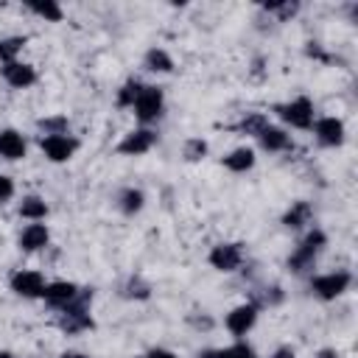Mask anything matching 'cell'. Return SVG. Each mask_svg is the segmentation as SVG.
Segmentation results:
<instances>
[{"mask_svg": "<svg viewBox=\"0 0 358 358\" xmlns=\"http://www.w3.org/2000/svg\"><path fill=\"white\" fill-rule=\"evenodd\" d=\"M90 305H92V288H81L78 296L67 308L59 310V319H56L59 330L64 336H78V333L92 330L95 327V319L90 313Z\"/></svg>", "mask_w": 358, "mask_h": 358, "instance_id": "obj_1", "label": "cell"}, {"mask_svg": "<svg viewBox=\"0 0 358 358\" xmlns=\"http://www.w3.org/2000/svg\"><path fill=\"white\" fill-rule=\"evenodd\" d=\"M324 246H327V235H324V229L313 227V229L299 241V246L288 255V260H285L288 271H291V274H308V271H313L316 257L322 255Z\"/></svg>", "mask_w": 358, "mask_h": 358, "instance_id": "obj_2", "label": "cell"}, {"mask_svg": "<svg viewBox=\"0 0 358 358\" xmlns=\"http://www.w3.org/2000/svg\"><path fill=\"white\" fill-rule=\"evenodd\" d=\"M131 109H134V117L143 126H151L154 120H159L162 117V109H165V92H162V87L143 84V90H140V95H137V101H134Z\"/></svg>", "mask_w": 358, "mask_h": 358, "instance_id": "obj_3", "label": "cell"}, {"mask_svg": "<svg viewBox=\"0 0 358 358\" xmlns=\"http://www.w3.org/2000/svg\"><path fill=\"white\" fill-rule=\"evenodd\" d=\"M352 285V274L350 271H327V274H319V277H310L308 288L313 296L330 302V299H338L347 288Z\"/></svg>", "mask_w": 358, "mask_h": 358, "instance_id": "obj_4", "label": "cell"}, {"mask_svg": "<svg viewBox=\"0 0 358 358\" xmlns=\"http://www.w3.org/2000/svg\"><path fill=\"white\" fill-rule=\"evenodd\" d=\"M274 112L280 115L282 123H288L291 129H310L313 126V101L308 95H299L294 101L277 103Z\"/></svg>", "mask_w": 358, "mask_h": 358, "instance_id": "obj_5", "label": "cell"}, {"mask_svg": "<svg viewBox=\"0 0 358 358\" xmlns=\"http://www.w3.org/2000/svg\"><path fill=\"white\" fill-rule=\"evenodd\" d=\"M246 260V252H243V243H215L207 255V263L215 268V271H224V274H232L243 266Z\"/></svg>", "mask_w": 358, "mask_h": 358, "instance_id": "obj_6", "label": "cell"}, {"mask_svg": "<svg viewBox=\"0 0 358 358\" xmlns=\"http://www.w3.org/2000/svg\"><path fill=\"white\" fill-rule=\"evenodd\" d=\"M157 140H159V134L151 129V126H140V129H134V131H129L120 143H117V154L120 157H143V154H148L154 145H157Z\"/></svg>", "mask_w": 358, "mask_h": 358, "instance_id": "obj_7", "label": "cell"}, {"mask_svg": "<svg viewBox=\"0 0 358 358\" xmlns=\"http://www.w3.org/2000/svg\"><path fill=\"white\" fill-rule=\"evenodd\" d=\"M8 285H11V291H14L17 296H22V299H42V291H45V285H48V282H45L42 271L20 268V271H14V274H11Z\"/></svg>", "mask_w": 358, "mask_h": 358, "instance_id": "obj_8", "label": "cell"}, {"mask_svg": "<svg viewBox=\"0 0 358 358\" xmlns=\"http://www.w3.org/2000/svg\"><path fill=\"white\" fill-rule=\"evenodd\" d=\"M39 148L50 162H67L78 151V140L73 134H50V137H39Z\"/></svg>", "mask_w": 358, "mask_h": 358, "instance_id": "obj_9", "label": "cell"}, {"mask_svg": "<svg viewBox=\"0 0 358 358\" xmlns=\"http://www.w3.org/2000/svg\"><path fill=\"white\" fill-rule=\"evenodd\" d=\"M257 313H260V308L257 305H252V302H243V305H238V308H232L229 313H227V319H224V327L241 341L252 327H255V322H257Z\"/></svg>", "mask_w": 358, "mask_h": 358, "instance_id": "obj_10", "label": "cell"}, {"mask_svg": "<svg viewBox=\"0 0 358 358\" xmlns=\"http://www.w3.org/2000/svg\"><path fill=\"white\" fill-rule=\"evenodd\" d=\"M310 129H313L319 145H324V148H338V145L344 143V134H347V131H344V120H341V117H333V115L313 120Z\"/></svg>", "mask_w": 358, "mask_h": 358, "instance_id": "obj_11", "label": "cell"}, {"mask_svg": "<svg viewBox=\"0 0 358 358\" xmlns=\"http://www.w3.org/2000/svg\"><path fill=\"white\" fill-rule=\"evenodd\" d=\"M78 285L76 282H70V280H56V282H48L45 285V291H42V299L50 305V308H56V310H62V308H67L76 296H78Z\"/></svg>", "mask_w": 358, "mask_h": 358, "instance_id": "obj_12", "label": "cell"}, {"mask_svg": "<svg viewBox=\"0 0 358 358\" xmlns=\"http://www.w3.org/2000/svg\"><path fill=\"white\" fill-rule=\"evenodd\" d=\"M3 81L14 90H28L31 84H36V70L28 62H8L3 64Z\"/></svg>", "mask_w": 358, "mask_h": 358, "instance_id": "obj_13", "label": "cell"}, {"mask_svg": "<svg viewBox=\"0 0 358 358\" xmlns=\"http://www.w3.org/2000/svg\"><path fill=\"white\" fill-rule=\"evenodd\" d=\"M257 143H260V148L268 151V154H282V151H291V148H294L291 134H288L285 129H280V126H271V123L257 134Z\"/></svg>", "mask_w": 358, "mask_h": 358, "instance_id": "obj_14", "label": "cell"}, {"mask_svg": "<svg viewBox=\"0 0 358 358\" xmlns=\"http://www.w3.org/2000/svg\"><path fill=\"white\" fill-rule=\"evenodd\" d=\"M48 241H50V232H48V227L39 224V221L28 224V227L20 232V238H17V243H20L22 252H39V249L48 246Z\"/></svg>", "mask_w": 358, "mask_h": 358, "instance_id": "obj_15", "label": "cell"}, {"mask_svg": "<svg viewBox=\"0 0 358 358\" xmlns=\"http://www.w3.org/2000/svg\"><path fill=\"white\" fill-rule=\"evenodd\" d=\"M25 137L17 129H0V157L8 162H17L25 157Z\"/></svg>", "mask_w": 358, "mask_h": 358, "instance_id": "obj_16", "label": "cell"}, {"mask_svg": "<svg viewBox=\"0 0 358 358\" xmlns=\"http://www.w3.org/2000/svg\"><path fill=\"white\" fill-rule=\"evenodd\" d=\"M310 218H313V204L305 201V199H296V201H291V207L282 213V227H285V229H302V227L310 224Z\"/></svg>", "mask_w": 358, "mask_h": 358, "instance_id": "obj_17", "label": "cell"}, {"mask_svg": "<svg viewBox=\"0 0 358 358\" xmlns=\"http://www.w3.org/2000/svg\"><path fill=\"white\" fill-rule=\"evenodd\" d=\"M255 151L249 148V145H241V148H235V151H229L221 162H224V168L227 171H232V173H246V171H252L255 168Z\"/></svg>", "mask_w": 358, "mask_h": 358, "instance_id": "obj_18", "label": "cell"}, {"mask_svg": "<svg viewBox=\"0 0 358 358\" xmlns=\"http://www.w3.org/2000/svg\"><path fill=\"white\" fill-rule=\"evenodd\" d=\"M145 207V193L140 187H123L117 193V210L123 215H137Z\"/></svg>", "mask_w": 358, "mask_h": 358, "instance_id": "obj_19", "label": "cell"}, {"mask_svg": "<svg viewBox=\"0 0 358 358\" xmlns=\"http://www.w3.org/2000/svg\"><path fill=\"white\" fill-rule=\"evenodd\" d=\"M196 358H257V352L246 344V341H235L229 347H218V350H201Z\"/></svg>", "mask_w": 358, "mask_h": 358, "instance_id": "obj_20", "label": "cell"}, {"mask_svg": "<svg viewBox=\"0 0 358 358\" xmlns=\"http://www.w3.org/2000/svg\"><path fill=\"white\" fill-rule=\"evenodd\" d=\"M282 299H285V291H282V285H277V282L260 285V288L252 291V305H257V308H277Z\"/></svg>", "mask_w": 358, "mask_h": 358, "instance_id": "obj_21", "label": "cell"}, {"mask_svg": "<svg viewBox=\"0 0 358 358\" xmlns=\"http://www.w3.org/2000/svg\"><path fill=\"white\" fill-rule=\"evenodd\" d=\"M143 67L148 73H171L173 70V59L165 48H151L145 56H143Z\"/></svg>", "mask_w": 358, "mask_h": 358, "instance_id": "obj_22", "label": "cell"}, {"mask_svg": "<svg viewBox=\"0 0 358 358\" xmlns=\"http://www.w3.org/2000/svg\"><path fill=\"white\" fill-rule=\"evenodd\" d=\"M17 210H20V215L28 218L31 224H34V221H45V215H48L45 199H42V196H34V193H31V196H22V201H20Z\"/></svg>", "mask_w": 358, "mask_h": 358, "instance_id": "obj_23", "label": "cell"}, {"mask_svg": "<svg viewBox=\"0 0 358 358\" xmlns=\"http://www.w3.org/2000/svg\"><path fill=\"white\" fill-rule=\"evenodd\" d=\"M266 126H268V115H263V112H246L232 129L241 131V134H252V137H257Z\"/></svg>", "mask_w": 358, "mask_h": 358, "instance_id": "obj_24", "label": "cell"}, {"mask_svg": "<svg viewBox=\"0 0 358 358\" xmlns=\"http://www.w3.org/2000/svg\"><path fill=\"white\" fill-rule=\"evenodd\" d=\"M28 11H34L36 17H42L45 22H62V17H64V11H62V6L56 0H31L28 3Z\"/></svg>", "mask_w": 358, "mask_h": 358, "instance_id": "obj_25", "label": "cell"}, {"mask_svg": "<svg viewBox=\"0 0 358 358\" xmlns=\"http://www.w3.org/2000/svg\"><path fill=\"white\" fill-rule=\"evenodd\" d=\"M36 129L42 131V137L70 134V120H67V115H48V117H39L36 120Z\"/></svg>", "mask_w": 358, "mask_h": 358, "instance_id": "obj_26", "label": "cell"}, {"mask_svg": "<svg viewBox=\"0 0 358 358\" xmlns=\"http://www.w3.org/2000/svg\"><path fill=\"white\" fill-rule=\"evenodd\" d=\"M266 14H274L277 22H288L299 14V3L296 0H280V3H263Z\"/></svg>", "mask_w": 358, "mask_h": 358, "instance_id": "obj_27", "label": "cell"}, {"mask_svg": "<svg viewBox=\"0 0 358 358\" xmlns=\"http://www.w3.org/2000/svg\"><path fill=\"white\" fill-rule=\"evenodd\" d=\"M140 90H143V81H140V78H126V81L120 84V90H117L115 103H117L120 109H131L134 101H137V95H140Z\"/></svg>", "mask_w": 358, "mask_h": 358, "instance_id": "obj_28", "label": "cell"}, {"mask_svg": "<svg viewBox=\"0 0 358 358\" xmlns=\"http://www.w3.org/2000/svg\"><path fill=\"white\" fill-rule=\"evenodd\" d=\"M120 296H126V299H148L151 296V285L143 280V277H129L123 285H120Z\"/></svg>", "mask_w": 358, "mask_h": 358, "instance_id": "obj_29", "label": "cell"}, {"mask_svg": "<svg viewBox=\"0 0 358 358\" xmlns=\"http://www.w3.org/2000/svg\"><path fill=\"white\" fill-rule=\"evenodd\" d=\"M207 151H210V145H207V140H201V137H187V140L182 143V157H185L187 162L204 159Z\"/></svg>", "mask_w": 358, "mask_h": 358, "instance_id": "obj_30", "label": "cell"}, {"mask_svg": "<svg viewBox=\"0 0 358 358\" xmlns=\"http://www.w3.org/2000/svg\"><path fill=\"white\" fill-rule=\"evenodd\" d=\"M22 48H25V36H6V39H0V62L3 64L17 62Z\"/></svg>", "mask_w": 358, "mask_h": 358, "instance_id": "obj_31", "label": "cell"}, {"mask_svg": "<svg viewBox=\"0 0 358 358\" xmlns=\"http://www.w3.org/2000/svg\"><path fill=\"white\" fill-rule=\"evenodd\" d=\"M11 196H14V179L6 176V173H0V204L11 201Z\"/></svg>", "mask_w": 358, "mask_h": 358, "instance_id": "obj_32", "label": "cell"}, {"mask_svg": "<svg viewBox=\"0 0 358 358\" xmlns=\"http://www.w3.org/2000/svg\"><path fill=\"white\" fill-rule=\"evenodd\" d=\"M305 56L308 59H316V62H330V56L322 50L319 42H305Z\"/></svg>", "mask_w": 358, "mask_h": 358, "instance_id": "obj_33", "label": "cell"}, {"mask_svg": "<svg viewBox=\"0 0 358 358\" xmlns=\"http://www.w3.org/2000/svg\"><path fill=\"white\" fill-rule=\"evenodd\" d=\"M137 358H179V355L171 352V350H165V347H154V350H148L145 355H137Z\"/></svg>", "mask_w": 358, "mask_h": 358, "instance_id": "obj_34", "label": "cell"}, {"mask_svg": "<svg viewBox=\"0 0 358 358\" xmlns=\"http://www.w3.org/2000/svg\"><path fill=\"white\" fill-rule=\"evenodd\" d=\"M187 322L193 324V327H199V330H210L213 327V319L204 313V316H187Z\"/></svg>", "mask_w": 358, "mask_h": 358, "instance_id": "obj_35", "label": "cell"}, {"mask_svg": "<svg viewBox=\"0 0 358 358\" xmlns=\"http://www.w3.org/2000/svg\"><path fill=\"white\" fill-rule=\"evenodd\" d=\"M268 358H296V352H294V347H288V344H282V347H277Z\"/></svg>", "mask_w": 358, "mask_h": 358, "instance_id": "obj_36", "label": "cell"}, {"mask_svg": "<svg viewBox=\"0 0 358 358\" xmlns=\"http://www.w3.org/2000/svg\"><path fill=\"white\" fill-rule=\"evenodd\" d=\"M316 358H338V350L324 347V350H319V352H316Z\"/></svg>", "mask_w": 358, "mask_h": 358, "instance_id": "obj_37", "label": "cell"}, {"mask_svg": "<svg viewBox=\"0 0 358 358\" xmlns=\"http://www.w3.org/2000/svg\"><path fill=\"white\" fill-rule=\"evenodd\" d=\"M263 64H266L263 59H255V67H252V76H255V78H260V76H263Z\"/></svg>", "mask_w": 358, "mask_h": 358, "instance_id": "obj_38", "label": "cell"}, {"mask_svg": "<svg viewBox=\"0 0 358 358\" xmlns=\"http://www.w3.org/2000/svg\"><path fill=\"white\" fill-rule=\"evenodd\" d=\"M59 358H87L84 352H76V350H70V352H62Z\"/></svg>", "mask_w": 358, "mask_h": 358, "instance_id": "obj_39", "label": "cell"}, {"mask_svg": "<svg viewBox=\"0 0 358 358\" xmlns=\"http://www.w3.org/2000/svg\"><path fill=\"white\" fill-rule=\"evenodd\" d=\"M0 358H17L14 352H6V350H0Z\"/></svg>", "mask_w": 358, "mask_h": 358, "instance_id": "obj_40", "label": "cell"}]
</instances>
